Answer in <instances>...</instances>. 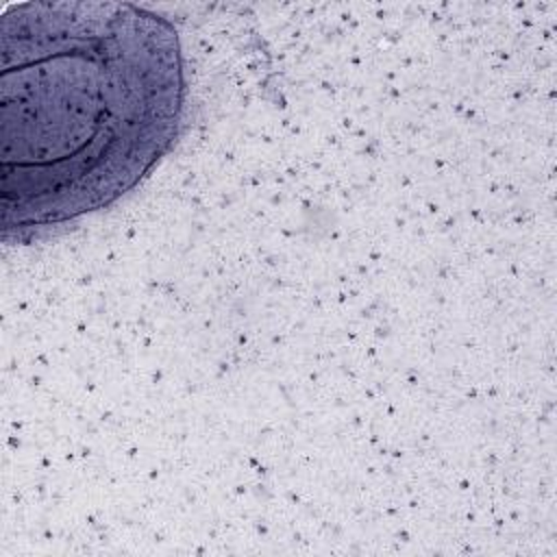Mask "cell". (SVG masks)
<instances>
[{"mask_svg":"<svg viewBox=\"0 0 557 557\" xmlns=\"http://www.w3.org/2000/svg\"><path fill=\"white\" fill-rule=\"evenodd\" d=\"M185 102L174 26L135 4L28 2L2 17V237L28 242L133 189Z\"/></svg>","mask_w":557,"mask_h":557,"instance_id":"cell-1","label":"cell"}]
</instances>
